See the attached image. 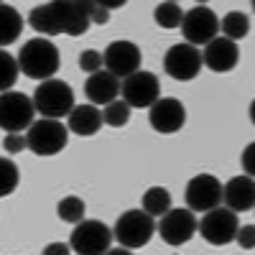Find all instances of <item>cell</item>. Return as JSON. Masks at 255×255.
<instances>
[{"label":"cell","instance_id":"obj_1","mask_svg":"<svg viewBox=\"0 0 255 255\" xmlns=\"http://www.w3.org/2000/svg\"><path fill=\"white\" fill-rule=\"evenodd\" d=\"M18 64H20V72L28 79L44 82V79H51L59 72L61 54H59V46L49 36H38V38H31L20 46Z\"/></svg>","mask_w":255,"mask_h":255},{"label":"cell","instance_id":"obj_2","mask_svg":"<svg viewBox=\"0 0 255 255\" xmlns=\"http://www.w3.org/2000/svg\"><path fill=\"white\" fill-rule=\"evenodd\" d=\"M156 217H151L148 212L140 209H128L118 217L113 232H115V243L123 245L125 250H138L143 245H148V240L153 238V232L158 230V225L153 222Z\"/></svg>","mask_w":255,"mask_h":255},{"label":"cell","instance_id":"obj_3","mask_svg":"<svg viewBox=\"0 0 255 255\" xmlns=\"http://www.w3.org/2000/svg\"><path fill=\"white\" fill-rule=\"evenodd\" d=\"M33 102L41 118H67L74 110V90L61 79H44L33 92Z\"/></svg>","mask_w":255,"mask_h":255},{"label":"cell","instance_id":"obj_4","mask_svg":"<svg viewBox=\"0 0 255 255\" xmlns=\"http://www.w3.org/2000/svg\"><path fill=\"white\" fill-rule=\"evenodd\" d=\"M28 148L36 156H56L67 148L69 140V125L59 123L56 118H41L26 130Z\"/></svg>","mask_w":255,"mask_h":255},{"label":"cell","instance_id":"obj_5","mask_svg":"<svg viewBox=\"0 0 255 255\" xmlns=\"http://www.w3.org/2000/svg\"><path fill=\"white\" fill-rule=\"evenodd\" d=\"M36 102L23 95V92H15L8 90L0 95V128L5 133H20V130H28L33 125V115H36Z\"/></svg>","mask_w":255,"mask_h":255},{"label":"cell","instance_id":"obj_6","mask_svg":"<svg viewBox=\"0 0 255 255\" xmlns=\"http://www.w3.org/2000/svg\"><path fill=\"white\" fill-rule=\"evenodd\" d=\"M115 232L100 220H82L72 230V250L79 255H102L110 253Z\"/></svg>","mask_w":255,"mask_h":255},{"label":"cell","instance_id":"obj_7","mask_svg":"<svg viewBox=\"0 0 255 255\" xmlns=\"http://www.w3.org/2000/svg\"><path fill=\"white\" fill-rule=\"evenodd\" d=\"M238 212L225 207H215L204 212V217L199 220V235L209 243V245H230L238 235Z\"/></svg>","mask_w":255,"mask_h":255},{"label":"cell","instance_id":"obj_8","mask_svg":"<svg viewBox=\"0 0 255 255\" xmlns=\"http://www.w3.org/2000/svg\"><path fill=\"white\" fill-rule=\"evenodd\" d=\"M202 67H204V56L194 44H189V41L171 46L163 56L166 74L171 79H176V82H191L202 72Z\"/></svg>","mask_w":255,"mask_h":255},{"label":"cell","instance_id":"obj_9","mask_svg":"<svg viewBox=\"0 0 255 255\" xmlns=\"http://www.w3.org/2000/svg\"><path fill=\"white\" fill-rule=\"evenodd\" d=\"M194 232H199V222L194 217V209L179 207V209H168L166 215L158 220V235L166 245H186Z\"/></svg>","mask_w":255,"mask_h":255},{"label":"cell","instance_id":"obj_10","mask_svg":"<svg viewBox=\"0 0 255 255\" xmlns=\"http://www.w3.org/2000/svg\"><path fill=\"white\" fill-rule=\"evenodd\" d=\"M217 31H220V18L215 15V10L207 8V5H194L191 10L184 13V20H181V36L184 41L194 46H207L212 38H217Z\"/></svg>","mask_w":255,"mask_h":255},{"label":"cell","instance_id":"obj_11","mask_svg":"<svg viewBox=\"0 0 255 255\" xmlns=\"http://www.w3.org/2000/svg\"><path fill=\"white\" fill-rule=\"evenodd\" d=\"M222 197H225V186L212 174H197L186 184V191H184L186 207L194 212H209V209L220 207Z\"/></svg>","mask_w":255,"mask_h":255},{"label":"cell","instance_id":"obj_12","mask_svg":"<svg viewBox=\"0 0 255 255\" xmlns=\"http://www.w3.org/2000/svg\"><path fill=\"white\" fill-rule=\"evenodd\" d=\"M123 100L130 105V108H151V105L161 97V82L153 72H143L138 69L135 74L123 79V90H120Z\"/></svg>","mask_w":255,"mask_h":255},{"label":"cell","instance_id":"obj_13","mask_svg":"<svg viewBox=\"0 0 255 255\" xmlns=\"http://www.w3.org/2000/svg\"><path fill=\"white\" fill-rule=\"evenodd\" d=\"M148 123L156 133L171 135L179 133L186 123V108L176 97H158L151 108H148Z\"/></svg>","mask_w":255,"mask_h":255},{"label":"cell","instance_id":"obj_14","mask_svg":"<svg viewBox=\"0 0 255 255\" xmlns=\"http://www.w3.org/2000/svg\"><path fill=\"white\" fill-rule=\"evenodd\" d=\"M140 61H143L140 46L133 44V41L120 38V41H113V44L105 49V69H110L120 79L135 74L140 69Z\"/></svg>","mask_w":255,"mask_h":255},{"label":"cell","instance_id":"obj_15","mask_svg":"<svg viewBox=\"0 0 255 255\" xmlns=\"http://www.w3.org/2000/svg\"><path fill=\"white\" fill-rule=\"evenodd\" d=\"M204 56V64L212 69V72H217V74H227L238 67V61H240V46H238V41H232L227 36H217V38H212L209 44L204 46L202 51Z\"/></svg>","mask_w":255,"mask_h":255},{"label":"cell","instance_id":"obj_16","mask_svg":"<svg viewBox=\"0 0 255 255\" xmlns=\"http://www.w3.org/2000/svg\"><path fill=\"white\" fill-rule=\"evenodd\" d=\"M120 90H123V79L110 69H100L90 74L87 82H84V95L95 105H110L113 100H118Z\"/></svg>","mask_w":255,"mask_h":255},{"label":"cell","instance_id":"obj_17","mask_svg":"<svg viewBox=\"0 0 255 255\" xmlns=\"http://www.w3.org/2000/svg\"><path fill=\"white\" fill-rule=\"evenodd\" d=\"M222 204H227L230 209H235L238 215L250 212L255 207V179L243 174V176H232L225 184V197Z\"/></svg>","mask_w":255,"mask_h":255},{"label":"cell","instance_id":"obj_18","mask_svg":"<svg viewBox=\"0 0 255 255\" xmlns=\"http://www.w3.org/2000/svg\"><path fill=\"white\" fill-rule=\"evenodd\" d=\"M59 20H61V33L64 36H82L87 33L92 15L79 5V0H54Z\"/></svg>","mask_w":255,"mask_h":255},{"label":"cell","instance_id":"obj_19","mask_svg":"<svg viewBox=\"0 0 255 255\" xmlns=\"http://www.w3.org/2000/svg\"><path fill=\"white\" fill-rule=\"evenodd\" d=\"M67 125L74 135H82V138H90V135H97L100 128L105 125V115L102 110H97L95 102H87V105H74V110L67 115Z\"/></svg>","mask_w":255,"mask_h":255},{"label":"cell","instance_id":"obj_20","mask_svg":"<svg viewBox=\"0 0 255 255\" xmlns=\"http://www.w3.org/2000/svg\"><path fill=\"white\" fill-rule=\"evenodd\" d=\"M28 23L33 31H38L41 36H59L61 33V20H59V13H56V5H54V0L46 5H38L31 10L28 15Z\"/></svg>","mask_w":255,"mask_h":255},{"label":"cell","instance_id":"obj_21","mask_svg":"<svg viewBox=\"0 0 255 255\" xmlns=\"http://www.w3.org/2000/svg\"><path fill=\"white\" fill-rule=\"evenodd\" d=\"M20 31H23V18H20V13L13 5L3 3L0 5V46L5 49L8 44H13L20 36Z\"/></svg>","mask_w":255,"mask_h":255},{"label":"cell","instance_id":"obj_22","mask_svg":"<svg viewBox=\"0 0 255 255\" xmlns=\"http://www.w3.org/2000/svg\"><path fill=\"white\" fill-rule=\"evenodd\" d=\"M140 207H143L151 217H163L166 212L171 209V194H168V189H163V186H151V189L143 194Z\"/></svg>","mask_w":255,"mask_h":255},{"label":"cell","instance_id":"obj_23","mask_svg":"<svg viewBox=\"0 0 255 255\" xmlns=\"http://www.w3.org/2000/svg\"><path fill=\"white\" fill-rule=\"evenodd\" d=\"M153 20L158 23V28L163 31H174V28H181V20H184V10L176 0H163V3L156 5L153 10Z\"/></svg>","mask_w":255,"mask_h":255},{"label":"cell","instance_id":"obj_24","mask_svg":"<svg viewBox=\"0 0 255 255\" xmlns=\"http://www.w3.org/2000/svg\"><path fill=\"white\" fill-rule=\"evenodd\" d=\"M220 28L227 38L232 41H240L250 33V18L243 13V10H230L222 20H220Z\"/></svg>","mask_w":255,"mask_h":255},{"label":"cell","instance_id":"obj_25","mask_svg":"<svg viewBox=\"0 0 255 255\" xmlns=\"http://www.w3.org/2000/svg\"><path fill=\"white\" fill-rule=\"evenodd\" d=\"M84 212H87V204H84L82 197H64L56 204V215L61 222H69V225H79L84 220Z\"/></svg>","mask_w":255,"mask_h":255},{"label":"cell","instance_id":"obj_26","mask_svg":"<svg viewBox=\"0 0 255 255\" xmlns=\"http://www.w3.org/2000/svg\"><path fill=\"white\" fill-rule=\"evenodd\" d=\"M18 74H20L18 56H10V54L3 49V51H0V90H3V92L13 90Z\"/></svg>","mask_w":255,"mask_h":255},{"label":"cell","instance_id":"obj_27","mask_svg":"<svg viewBox=\"0 0 255 255\" xmlns=\"http://www.w3.org/2000/svg\"><path fill=\"white\" fill-rule=\"evenodd\" d=\"M105 125L110 128H123L128 125V120H130V105H128L125 100H113L110 105H105Z\"/></svg>","mask_w":255,"mask_h":255},{"label":"cell","instance_id":"obj_28","mask_svg":"<svg viewBox=\"0 0 255 255\" xmlns=\"http://www.w3.org/2000/svg\"><path fill=\"white\" fill-rule=\"evenodd\" d=\"M18 181H20L18 166L8 158H0V197H10L18 189Z\"/></svg>","mask_w":255,"mask_h":255},{"label":"cell","instance_id":"obj_29","mask_svg":"<svg viewBox=\"0 0 255 255\" xmlns=\"http://www.w3.org/2000/svg\"><path fill=\"white\" fill-rule=\"evenodd\" d=\"M79 69L87 72V74H95V72L105 69V54H100L95 49H84L79 54Z\"/></svg>","mask_w":255,"mask_h":255},{"label":"cell","instance_id":"obj_30","mask_svg":"<svg viewBox=\"0 0 255 255\" xmlns=\"http://www.w3.org/2000/svg\"><path fill=\"white\" fill-rule=\"evenodd\" d=\"M26 148H28L26 135H20V133H5V138H3V151H5L8 156H15V153H20V151H26Z\"/></svg>","mask_w":255,"mask_h":255},{"label":"cell","instance_id":"obj_31","mask_svg":"<svg viewBox=\"0 0 255 255\" xmlns=\"http://www.w3.org/2000/svg\"><path fill=\"white\" fill-rule=\"evenodd\" d=\"M235 240L243 250H255V225H240Z\"/></svg>","mask_w":255,"mask_h":255},{"label":"cell","instance_id":"obj_32","mask_svg":"<svg viewBox=\"0 0 255 255\" xmlns=\"http://www.w3.org/2000/svg\"><path fill=\"white\" fill-rule=\"evenodd\" d=\"M240 166H243V171H245L248 176L255 179V140L245 145V151H243V156H240Z\"/></svg>","mask_w":255,"mask_h":255},{"label":"cell","instance_id":"obj_33","mask_svg":"<svg viewBox=\"0 0 255 255\" xmlns=\"http://www.w3.org/2000/svg\"><path fill=\"white\" fill-rule=\"evenodd\" d=\"M110 13H113V10H108V8L97 5V10L92 13V23H97V26H105V23L110 20Z\"/></svg>","mask_w":255,"mask_h":255},{"label":"cell","instance_id":"obj_34","mask_svg":"<svg viewBox=\"0 0 255 255\" xmlns=\"http://www.w3.org/2000/svg\"><path fill=\"white\" fill-rule=\"evenodd\" d=\"M97 5H102V8H108V10H118V8H123L128 0H95Z\"/></svg>","mask_w":255,"mask_h":255},{"label":"cell","instance_id":"obj_35","mask_svg":"<svg viewBox=\"0 0 255 255\" xmlns=\"http://www.w3.org/2000/svg\"><path fill=\"white\" fill-rule=\"evenodd\" d=\"M44 253L46 255H51V253H72V248L69 245H61V243H51V245L44 248Z\"/></svg>","mask_w":255,"mask_h":255},{"label":"cell","instance_id":"obj_36","mask_svg":"<svg viewBox=\"0 0 255 255\" xmlns=\"http://www.w3.org/2000/svg\"><path fill=\"white\" fill-rule=\"evenodd\" d=\"M250 123H253V125H255V100H253V102H250Z\"/></svg>","mask_w":255,"mask_h":255},{"label":"cell","instance_id":"obj_37","mask_svg":"<svg viewBox=\"0 0 255 255\" xmlns=\"http://www.w3.org/2000/svg\"><path fill=\"white\" fill-rule=\"evenodd\" d=\"M197 3H199V5H207V0H197Z\"/></svg>","mask_w":255,"mask_h":255},{"label":"cell","instance_id":"obj_38","mask_svg":"<svg viewBox=\"0 0 255 255\" xmlns=\"http://www.w3.org/2000/svg\"><path fill=\"white\" fill-rule=\"evenodd\" d=\"M250 3H253V10H255V0H250Z\"/></svg>","mask_w":255,"mask_h":255}]
</instances>
